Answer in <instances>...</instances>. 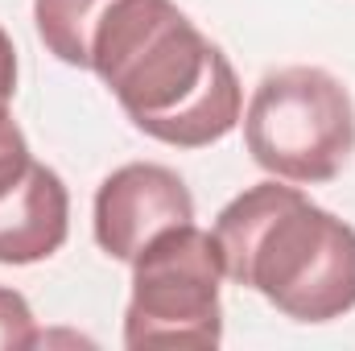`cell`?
<instances>
[{
	"mask_svg": "<svg viewBox=\"0 0 355 351\" xmlns=\"http://www.w3.org/2000/svg\"><path fill=\"white\" fill-rule=\"evenodd\" d=\"M244 145L281 182L318 186L339 178L355 153L352 91L322 67L268 71L244 112Z\"/></svg>",
	"mask_w": 355,
	"mask_h": 351,
	"instance_id": "obj_3",
	"label": "cell"
},
{
	"mask_svg": "<svg viewBox=\"0 0 355 351\" xmlns=\"http://www.w3.org/2000/svg\"><path fill=\"white\" fill-rule=\"evenodd\" d=\"M42 335H37V318L29 310V302L0 285V351H25V348H37Z\"/></svg>",
	"mask_w": 355,
	"mask_h": 351,
	"instance_id": "obj_8",
	"label": "cell"
},
{
	"mask_svg": "<svg viewBox=\"0 0 355 351\" xmlns=\"http://www.w3.org/2000/svg\"><path fill=\"white\" fill-rule=\"evenodd\" d=\"M116 0H33V25L42 46L67 62V67H91V33L107 17Z\"/></svg>",
	"mask_w": 355,
	"mask_h": 351,
	"instance_id": "obj_7",
	"label": "cell"
},
{
	"mask_svg": "<svg viewBox=\"0 0 355 351\" xmlns=\"http://www.w3.org/2000/svg\"><path fill=\"white\" fill-rule=\"evenodd\" d=\"M223 277L257 289L293 323H331L355 310V228L297 186L257 182L215 219Z\"/></svg>",
	"mask_w": 355,
	"mask_h": 351,
	"instance_id": "obj_2",
	"label": "cell"
},
{
	"mask_svg": "<svg viewBox=\"0 0 355 351\" xmlns=\"http://www.w3.org/2000/svg\"><path fill=\"white\" fill-rule=\"evenodd\" d=\"M12 95H17V46L0 25V103H8Z\"/></svg>",
	"mask_w": 355,
	"mask_h": 351,
	"instance_id": "obj_10",
	"label": "cell"
},
{
	"mask_svg": "<svg viewBox=\"0 0 355 351\" xmlns=\"http://www.w3.org/2000/svg\"><path fill=\"white\" fill-rule=\"evenodd\" d=\"M223 257L215 232L194 219L149 240L132 261L124 348H219L223 343Z\"/></svg>",
	"mask_w": 355,
	"mask_h": 351,
	"instance_id": "obj_4",
	"label": "cell"
},
{
	"mask_svg": "<svg viewBox=\"0 0 355 351\" xmlns=\"http://www.w3.org/2000/svg\"><path fill=\"white\" fill-rule=\"evenodd\" d=\"M29 166H33L29 141H25L21 124L12 120L8 103H0V194H8L21 178L29 174Z\"/></svg>",
	"mask_w": 355,
	"mask_h": 351,
	"instance_id": "obj_9",
	"label": "cell"
},
{
	"mask_svg": "<svg viewBox=\"0 0 355 351\" xmlns=\"http://www.w3.org/2000/svg\"><path fill=\"white\" fill-rule=\"evenodd\" d=\"M190 219H194V194L170 166L157 162H128L112 170L99 182L91 211L95 244L112 261L124 264L137 261V252L149 240Z\"/></svg>",
	"mask_w": 355,
	"mask_h": 351,
	"instance_id": "obj_5",
	"label": "cell"
},
{
	"mask_svg": "<svg viewBox=\"0 0 355 351\" xmlns=\"http://www.w3.org/2000/svg\"><path fill=\"white\" fill-rule=\"evenodd\" d=\"M71 232V194L50 166L33 162L8 194H0V264L50 261Z\"/></svg>",
	"mask_w": 355,
	"mask_h": 351,
	"instance_id": "obj_6",
	"label": "cell"
},
{
	"mask_svg": "<svg viewBox=\"0 0 355 351\" xmlns=\"http://www.w3.org/2000/svg\"><path fill=\"white\" fill-rule=\"evenodd\" d=\"M153 141L207 149L244 116L227 54L174 0H116L91 33V67Z\"/></svg>",
	"mask_w": 355,
	"mask_h": 351,
	"instance_id": "obj_1",
	"label": "cell"
}]
</instances>
